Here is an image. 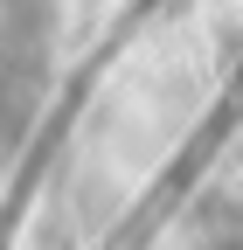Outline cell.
I'll return each instance as SVG.
<instances>
[{
    "label": "cell",
    "mask_w": 243,
    "mask_h": 250,
    "mask_svg": "<svg viewBox=\"0 0 243 250\" xmlns=\"http://www.w3.org/2000/svg\"><path fill=\"white\" fill-rule=\"evenodd\" d=\"M202 250H243V208H208V223H202Z\"/></svg>",
    "instance_id": "6da1fadb"
}]
</instances>
